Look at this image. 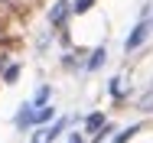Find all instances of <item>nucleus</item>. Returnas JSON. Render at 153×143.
Listing matches in <instances>:
<instances>
[{"instance_id":"obj_1","label":"nucleus","mask_w":153,"mask_h":143,"mask_svg":"<svg viewBox=\"0 0 153 143\" xmlns=\"http://www.w3.org/2000/svg\"><path fill=\"white\" fill-rule=\"evenodd\" d=\"M147 23H137V26H134V33H130V36H127V52H134V49H140V42H143V39H147Z\"/></svg>"},{"instance_id":"obj_2","label":"nucleus","mask_w":153,"mask_h":143,"mask_svg":"<svg viewBox=\"0 0 153 143\" xmlns=\"http://www.w3.org/2000/svg\"><path fill=\"white\" fill-rule=\"evenodd\" d=\"M65 13H68V3L59 0L56 7H52V13H49V20H52V26H62V20H65Z\"/></svg>"},{"instance_id":"obj_3","label":"nucleus","mask_w":153,"mask_h":143,"mask_svg":"<svg viewBox=\"0 0 153 143\" xmlns=\"http://www.w3.org/2000/svg\"><path fill=\"white\" fill-rule=\"evenodd\" d=\"M104 59H108V56H104V49H98V52L88 59V68H91V72H94V68H101V65H104Z\"/></svg>"},{"instance_id":"obj_4","label":"nucleus","mask_w":153,"mask_h":143,"mask_svg":"<svg viewBox=\"0 0 153 143\" xmlns=\"http://www.w3.org/2000/svg\"><path fill=\"white\" fill-rule=\"evenodd\" d=\"M65 124H68V120H59L56 127H49V133H46V140L52 143V140H56V137H59V133H62V130H65Z\"/></svg>"},{"instance_id":"obj_5","label":"nucleus","mask_w":153,"mask_h":143,"mask_svg":"<svg viewBox=\"0 0 153 143\" xmlns=\"http://www.w3.org/2000/svg\"><path fill=\"white\" fill-rule=\"evenodd\" d=\"M16 78H20V68H16V65H10V68H7V75H3V82H7V85H13Z\"/></svg>"},{"instance_id":"obj_6","label":"nucleus","mask_w":153,"mask_h":143,"mask_svg":"<svg viewBox=\"0 0 153 143\" xmlns=\"http://www.w3.org/2000/svg\"><path fill=\"white\" fill-rule=\"evenodd\" d=\"M46 98H49V88L42 85L39 91H36V101H33V104H36V107H42V104H46Z\"/></svg>"},{"instance_id":"obj_7","label":"nucleus","mask_w":153,"mask_h":143,"mask_svg":"<svg viewBox=\"0 0 153 143\" xmlns=\"http://www.w3.org/2000/svg\"><path fill=\"white\" fill-rule=\"evenodd\" d=\"M134 133H137V127H127L124 133H117V137H114V143H127L130 137H134Z\"/></svg>"},{"instance_id":"obj_8","label":"nucleus","mask_w":153,"mask_h":143,"mask_svg":"<svg viewBox=\"0 0 153 143\" xmlns=\"http://www.w3.org/2000/svg\"><path fill=\"white\" fill-rule=\"evenodd\" d=\"M101 124H104V114H91L88 117V130H98Z\"/></svg>"},{"instance_id":"obj_9","label":"nucleus","mask_w":153,"mask_h":143,"mask_svg":"<svg viewBox=\"0 0 153 143\" xmlns=\"http://www.w3.org/2000/svg\"><path fill=\"white\" fill-rule=\"evenodd\" d=\"M85 10H91V0H75V13H85Z\"/></svg>"}]
</instances>
